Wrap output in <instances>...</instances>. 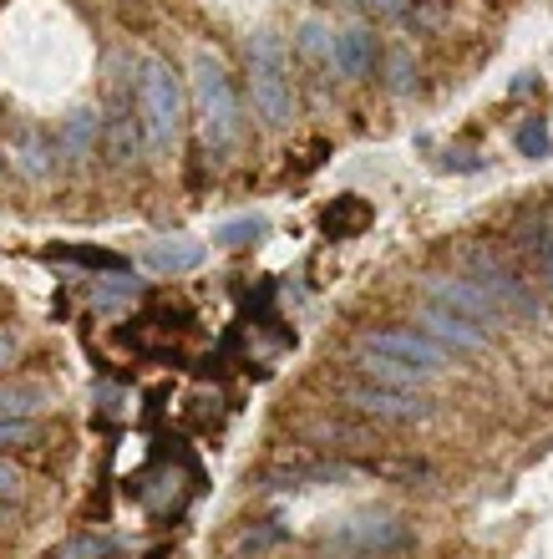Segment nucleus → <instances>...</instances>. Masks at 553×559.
I'll use <instances>...</instances> for the list:
<instances>
[{"mask_svg":"<svg viewBox=\"0 0 553 559\" xmlns=\"http://www.w3.org/2000/svg\"><path fill=\"white\" fill-rule=\"evenodd\" d=\"M260 235H264L260 214H244V219H229V224H219V229H214V239H219V245H249V239H260Z\"/></svg>","mask_w":553,"mask_h":559,"instance_id":"nucleus-17","label":"nucleus"},{"mask_svg":"<svg viewBox=\"0 0 553 559\" xmlns=\"http://www.w3.org/2000/svg\"><path fill=\"white\" fill-rule=\"evenodd\" d=\"M249 92H254V107L269 128H285L294 112L290 97V76H285V46L269 31H254L249 36Z\"/></svg>","mask_w":553,"mask_h":559,"instance_id":"nucleus-1","label":"nucleus"},{"mask_svg":"<svg viewBox=\"0 0 553 559\" xmlns=\"http://www.w3.org/2000/svg\"><path fill=\"white\" fill-rule=\"evenodd\" d=\"M193 103H199V122H204V138L214 147H229L239 133V103H233L229 72H224L214 57L193 61Z\"/></svg>","mask_w":553,"mask_h":559,"instance_id":"nucleus-3","label":"nucleus"},{"mask_svg":"<svg viewBox=\"0 0 553 559\" xmlns=\"http://www.w3.org/2000/svg\"><path fill=\"white\" fill-rule=\"evenodd\" d=\"M346 539L361 549H386V545H401V530L392 519H356V530H346Z\"/></svg>","mask_w":553,"mask_h":559,"instance_id":"nucleus-15","label":"nucleus"},{"mask_svg":"<svg viewBox=\"0 0 553 559\" xmlns=\"http://www.w3.org/2000/svg\"><path fill=\"white\" fill-rule=\"evenodd\" d=\"M11 361V336H0V367Z\"/></svg>","mask_w":553,"mask_h":559,"instance_id":"nucleus-27","label":"nucleus"},{"mask_svg":"<svg viewBox=\"0 0 553 559\" xmlns=\"http://www.w3.org/2000/svg\"><path fill=\"white\" fill-rule=\"evenodd\" d=\"M528 245H533V254H539V270H543V280H549V285H553V229H549V224H543V235H539V239H528Z\"/></svg>","mask_w":553,"mask_h":559,"instance_id":"nucleus-23","label":"nucleus"},{"mask_svg":"<svg viewBox=\"0 0 553 559\" xmlns=\"http://www.w3.org/2000/svg\"><path fill=\"white\" fill-rule=\"evenodd\" d=\"M137 122H143V118H132L128 107H122V112L112 118V158L117 163H132V158H137Z\"/></svg>","mask_w":553,"mask_h":559,"instance_id":"nucleus-16","label":"nucleus"},{"mask_svg":"<svg viewBox=\"0 0 553 559\" xmlns=\"http://www.w3.org/2000/svg\"><path fill=\"white\" fill-rule=\"evenodd\" d=\"M549 147H553V138L543 122H524V128H518V153H524V158H549Z\"/></svg>","mask_w":553,"mask_h":559,"instance_id":"nucleus-19","label":"nucleus"},{"mask_svg":"<svg viewBox=\"0 0 553 559\" xmlns=\"http://www.w3.org/2000/svg\"><path fill=\"white\" fill-rule=\"evenodd\" d=\"M147 265L163 270V275H189V270L204 265V245L199 239H158L147 250Z\"/></svg>","mask_w":553,"mask_h":559,"instance_id":"nucleus-11","label":"nucleus"},{"mask_svg":"<svg viewBox=\"0 0 553 559\" xmlns=\"http://www.w3.org/2000/svg\"><path fill=\"white\" fill-rule=\"evenodd\" d=\"M57 260H76V265H92V270H122V260L107 250H57Z\"/></svg>","mask_w":553,"mask_h":559,"instance_id":"nucleus-22","label":"nucleus"},{"mask_svg":"<svg viewBox=\"0 0 553 559\" xmlns=\"http://www.w3.org/2000/svg\"><path fill=\"white\" fill-rule=\"evenodd\" d=\"M15 488H21V473H15V468H5V463H0V499H11Z\"/></svg>","mask_w":553,"mask_h":559,"instance_id":"nucleus-25","label":"nucleus"},{"mask_svg":"<svg viewBox=\"0 0 553 559\" xmlns=\"http://www.w3.org/2000/svg\"><path fill=\"white\" fill-rule=\"evenodd\" d=\"M346 402L365 417H381V423H422V417H432V402H422L417 392H401V386L361 382L346 386Z\"/></svg>","mask_w":553,"mask_h":559,"instance_id":"nucleus-5","label":"nucleus"},{"mask_svg":"<svg viewBox=\"0 0 553 559\" xmlns=\"http://www.w3.org/2000/svg\"><path fill=\"white\" fill-rule=\"evenodd\" d=\"M365 219H371V209L361 204V199H335L330 209H325V235H356V229H365Z\"/></svg>","mask_w":553,"mask_h":559,"instance_id":"nucleus-14","label":"nucleus"},{"mask_svg":"<svg viewBox=\"0 0 553 559\" xmlns=\"http://www.w3.org/2000/svg\"><path fill=\"white\" fill-rule=\"evenodd\" d=\"M143 295V280L128 275V270H112L107 280H97L92 285V306L97 310H117V306H128V300H137Z\"/></svg>","mask_w":553,"mask_h":559,"instance_id":"nucleus-13","label":"nucleus"},{"mask_svg":"<svg viewBox=\"0 0 553 559\" xmlns=\"http://www.w3.org/2000/svg\"><path fill=\"white\" fill-rule=\"evenodd\" d=\"M330 67L340 76H371V67H376V36L371 31H340V36H330Z\"/></svg>","mask_w":553,"mask_h":559,"instance_id":"nucleus-9","label":"nucleus"},{"mask_svg":"<svg viewBox=\"0 0 553 559\" xmlns=\"http://www.w3.org/2000/svg\"><path fill=\"white\" fill-rule=\"evenodd\" d=\"M361 352L392 356V361H401V367H411V371H426V377L447 367V352H442L437 341L426 336V331H401V325L365 331V336H361Z\"/></svg>","mask_w":553,"mask_h":559,"instance_id":"nucleus-4","label":"nucleus"},{"mask_svg":"<svg viewBox=\"0 0 553 559\" xmlns=\"http://www.w3.org/2000/svg\"><path fill=\"white\" fill-rule=\"evenodd\" d=\"M365 5H371V11H396L401 0H365Z\"/></svg>","mask_w":553,"mask_h":559,"instance_id":"nucleus-26","label":"nucleus"},{"mask_svg":"<svg viewBox=\"0 0 553 559\" xmlns=\"http://www.w3.org/2000/svg\"><path fill=\"white\" fill-rule=\"evenodd\" d=\"M356 371H361L365 382L401 386V392H411L417 382H426V371H411V367H401V361H392V356H376V352H356Z\"/></svg>","mask_w":553,"mask_h":559,"instance_id":"nucleus-12","label":"nucleus"},{"mask_svg":"<svg viewBox=\"0 0 553 559\" xmlns=\"http://www.w3.org/2000/svg\"><path fill=\"white\" fill-rule=\"evenodd\" d=\"M46 158H51V138H26V147H21V168L41 178L46 174Z\"/></svg>","mask_w":553,"mask_h":559,"instance_id":"nucleus-20","label":"nucleus"},{"mask_svg":"<svg viewBox=\"0 0 553 559\" xmlns=\"http://www.w3.org/2000/svg\"><path fill=\"white\" fill-rule=\"evenodd\" d=\"M417 325H422L437 346H442V341H447V346H457V352H482V346H488V331H478L472 321H462V316H452V310H442V306H422Z\"/></svg>","mask_w":553,"mask_h":559,"instance_id":"nucleus-8","label":"nucleus"},{"mask_svg":"<svg viewBox=\"0 0 553 559\" xmlns=\"http://www.w3.org/2000/svg\"><path fill=\"white\" fill-rule=\"evenodd\" d=\"M310 51V57H330V41H325V31L321 26H305V41H300Z\"/></svg>","mask_w":553,"mask_h":559,"instance_id":"nucleus-24","label":"nucleus"},{"mask_svg":"<svg viewBox=\"0 0 553 559\" xmlns=\"http://www.w3.org/2000/svg\"><path fill=\"white\" fill-rule=\"evenodd\" d=\"M41 407V392L36 386H11V392H0V417H26Z\"/></svg>","mask_w":553,"mask_h":559,"instance_id":"nucleus-18","label":"nucleus"},{"mask_svg":"<svg viewBox=\"0 0 553 559\" xmlns=\"http://www.w3.org/2000/svg\"><path fill=\"white\" fill-rule=\"evenodd\" d=\"M137 118L147 128V143L153 147H173L178 128H183V92H178V76L168 61H143V76H137Z\"/></svg>","mask_w":553,"mask_h":559,"instance_id":"nucleus-2","label":"nucleus"},{"mask_svg":"<svg viewBox=\"0 0 553 559\" xmlns=\"http://www.w3.org/2000/svg\"><path fill=\"white\" fill-rule=\"evenodd\" d=\"M467 270H472V285H478V290L488 295L497 310H513V316H528V310H533L528 290L513 280L508 265H497L493 254H472V260H467Z\"/></svg>","mask_w":553,"mask_h":559,"instance_id":"nucleus-7","label":"nucleus"},{"mask_svg":"<svg viewBox=\"0 0 553 559\" xmlns=\"http://www.w3.org/2000/svg\"><path fill=\"white\" fill-rule=\"evenodd\" d=\"M426 300L442 310H452V316H462V321H472L478 331H493L497 321H503V310L488 300V295L472 285V280H452V275H432L426 280Z\"/></svg>","mask_w":553,"mask_h":559,"instance_id":"nucleus-6","label":"nucleus"},{"mask_svg":"<svg viewBox=\"0 0 553 559\" xmlns=\"http://www.w3.org/2000/svg\"><path fill=\"white\" fill-rule=\"evenodd\" d=\"M97 133H103V112L97 107H76L72 118L61 122V133H57V147L67 153L72 163L92 158V147H97Z\"/></svg>","mask_w":553,"mask_h":559,"instance_id":"nucleus-10","label":"nucleus"},{"mask_svg":"<svg viewBox=\"0 0 553 559\" xmlns=\"http://www.w3.org/2000/svg\"><path fill=\"white\" fill-rule=\"evenodd\" d=\"M36 438V423L26 417H0V448H21V442Z\"/></svg>","mask_w":553,"mask_h":559,"instance_id":"nucleus-21","label":"nucleus"}]
</instances>
